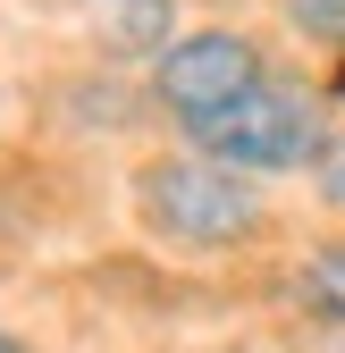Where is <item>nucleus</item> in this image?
<instances>
[{
    "label": "nucleus",
    "mask_w": 345,
    "mask_h": 353,
    "mask_svg": "<svg viewBox=\"0 0 345 353\" xmlns=\"http://www.w3.org/2000/svg\"><path fill=\"white\" fill-rule=\"evenodd\" d=\"M135 210L177 252H219L262 219L244 168H219V160H152V168H135Z\"/></svg>",
    "instance_id": "f257e3e1"
},
{
    "label": "nucleus",
    "mask_w": 345,
    "mask_h": 353,
    "mask_svg": "<svg viewBox=\"0 0 345 353\" xmlns=\"http://www.w3.org/2000/svg\"><path fill=\"white\" fill-rule=\"evenodd\" d=\"M186 135L219 160V168H304L320 160V118L304 93H286V84H253L244 101L210 110V118H186Z\"/></svg>",
    "instance_id": "f03ea898"
},
{
    "label": "nucleus",
    "mask_w": 345,
    "mask_h": 353,
    "mask_svg": "<svg viewBox=\"0 0 345 353\" xmlns=\"http://www.w3.org/2000/svg\"><path fill=\"white\" fill-rule=\"evenodd\" d=\"M253 84H262V51H253L244 34H228V26L177 34V42L160 51V68H152V93H160V110H177V126L244 101Z\"/></svg>",
    "instance_id": "7ed1b4c3"
},
{
    "label": "nucleus",
    "mask_w": 345,
    "mask_h": 353,
    "mask_svg": "<svg viewBox=\"0 0 345 353\" xmlns=\"http://www.w3.org/2000/svg\"><path fill=\"white\" fill-rule=\"evenodd\" d=\"M93 9V34H101V51L110 59H160L168 42V26H177V0H84Z\"/></svg>",
    "instance_id": "20e7f679"
},
{
    "label": "nucleus",
    "mask_w": 345,
    "mask_h": 353,
    "mask_svg": "<svg viewBox=\"0 0 345 353\" xmlns=\"http://www.w3.org/2000/svg\"><path fill=\"white\" fill-rule=\"evenodd\" d=\"M295 312L320 320V328H345V244H312L304 270H295Z\"/></svg>",
    "instance_id": "39448f33"
},
{
    "label": "nucleus",
    "mask_w": 345,
    "mask_h": 353,
    "mask_svg": "<svg viewBox=\"0 0 345 353\" xmlns=\"http://www.w3.org/2000/svg\"><path fill=\"white\" fill-rule=\"evenodd\" d=\"M286 17L320 42H345V0H286Z\"/></svg>",
    "instance_id": "423d86ee"
},
{
    "label": "nucleus",
    "mask_w": 345,
    "mask_h": 353,
    "mask_svg": "<svg viewBox=\"0 0 345 353\" xmlns=\"http://www.w3.org/2000/svg\"><path fill=\"white\" fill-rule=\"evenodd\" d=\"M312 168H320V194H328V210H345V135H328Z\"/></svg>",
    "instance_id": "0eeeda50"
},
{
    "label": "nucleus",
    "mask_w": 345,
    "mask_h": 353,
    "mask_svg": "<svg viewBox=\"0 0 345 353\" xmlns=\"http://www.w3.org/2000/svg\"><path fill=\"white\" fill-rule=\"evenodd\" d=\"M312 353H345V328H328V336H320V345H312Z\"/></svg>",
    "instance_id": "6e6552de"
},
{
    "label": "nucleus",
    "mask_w": 345,
    "mask_h": 353,
    "mask_svg": "<svg viewBox=\"0 0 345 353\" xmlns=\"http://www.w3.org/2000/svg\"><path fill=\"white\" fill-rule=\"evenodd\" d=\"M0 353H26V345H17V336H0Z\"/></svg>",
    "instance_id": "1a4fd4ad"
},
{
    "label": "nucleus",
    "mask_w": 345,
    "mask_h": 353,
    "mask_svg": "<svg viewBox=\"0 0 345 353\" xmlns=\"http://www.w3.org/2000/svg\"><path fill=\"white\" fill-rule=\"evenodd\" d=\"M337 93H345V76H337Z\"/></svg>",
    "instance_id": "9d476101"
}]
</instances>
